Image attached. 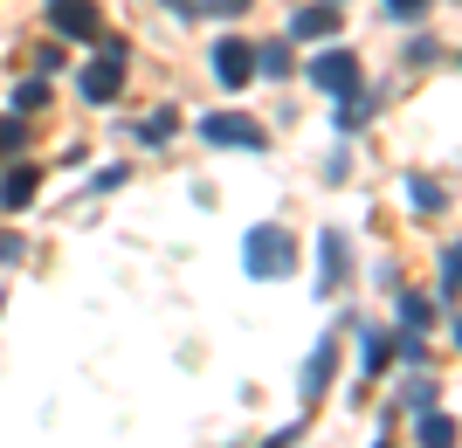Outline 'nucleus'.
<instances>
[{"label":"nucleus","instance_id":"nucleus-1","mask_svg":"<svg viewBox=\"0 0 462 448\" xmlns=\"http://www.w3.org/2000/svg\"><path fill=\"white\" fill-rule=\"evenodd\" d=\"M214 56H221V62H214V69H221V83H242V77H249V69H255V62H249V49H242V41H221Z\"/></svg>","mask_w":462,"mask_h":448},{"label":"nucleus","instance_id":"nucleus-2","mask_svg":"<svg viewBox=\"0 0 462 448\" xmlns=\"http://www.w3.org/2000/svg\"><path fill=\"white\" fill-rule=\"evenodd\" d=\"M56 21H62V28H69V35H90V28H97L90 0H62V7H56Z\"/></svg>","mask_w":462,"mask_h":448},{"label":"nucleus","instance_id":"nucleus-3","mask_svg":"<svg viewBox=\"0 0 462 448\" xmlns=\"http://www.w3.org/2000/svg\"><path fill=\"white\" fill-rule=\"evenodd\" d=\"M310 77L325 83V90H346V83H352V77H359V69H352V62H346V56H325V62H318V69H310Z\"/></svg>","mask_w":462,"mask_h":448},{"label":"nucleus","instance_id":"nucleus-4","mask_svg":"<svg viewBox=\"0 0 462 448\" xmlns=\"http://www.w3.org/2000/svg\"><path fill=\"white\" fill-rule=\"evenodd\" d=\"M83 90H90V97H111V90H117V56H104V62H97L90 77H83Z\"/></svg>","mask_w":462,"mask_h":448},{"label":"nucleus","instance_id":"nucleus-5","mask_svg":"<svg viewBox=\"0 0 462 448\" xmlns=\"http://www.w3.org/2000/svg\"><path fill=\"white\" fill-rule=\"evenodd\" d=\"M331 28V7H310V14H297V35H325Z\"/></svg>","mask_w":462,"mask_h":448},{"label":"nucleus","instance_id":"nucleus-6","mask_svg":"<svg viewBox=\"0 0 462 448\" xmlns=\"http://www.w3.org/2000/svg\"><path fill=\"white\" fill-rule=\"evenodd\" d=\"M386 7H393V14H421V0H386Z\"/></svg>","mask_w":462,"mask_h":448}]
</instances>
